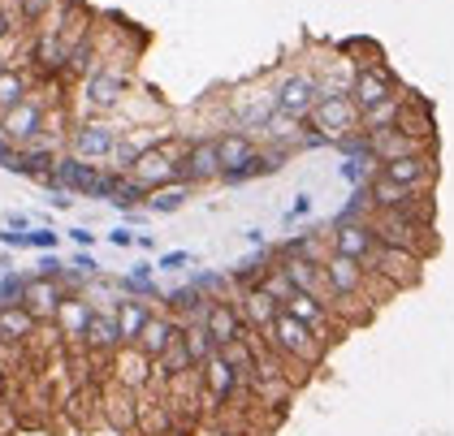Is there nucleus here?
I'll return each mask as SVG.
<instances>
[{
	"instance_id": "obj_1",
	"label": "nucleus",
	"mask_w": 454,
	"mask_h": 436,
	"mask_svg": "<svg viewBox=\"0 0 454 436\" xmlns=\"http://www.w3.org/2000/svg\"><path fill=\"white\" fill-rule=\"evenodd\" d=\"M308 126L312 135H320L325 143H347V138L364 135V113L350 91H325L316 108L308 113Z\"/></svg>"
},
{
	"instance_id": "obj_2",
	"label": "nucleus",
	"mask_w": 454,
	"mask_h": 436,
	"mask_svg": "<svg viewBox=\"0 0 454 436\" xmlns=\"http://www.w3.org/2000/svg\"><path fill=\"white\" fill-rule=\"evenodd\" d=\"M269 350L278 354V359H290V363H303V368H316L320 363V354H325V337L308 329L299 315H290L286 307H281V315L273 320V329H269Z\"/></svg>"
},
{
	"instance_id": "obj_3",
	"label": "nucleus",
	"mask_w": 454,
	"mask_h": 436,
	"mask_svg": "<svg viewBox=\"0 0 454 436\" xmlns=\"http://www.w3.org/2000/svg\"><path fill=\"white\" fill-rule=\"evenodd\" d=\"M368 225L377 230L381 242L403 246V251H411V255H419V260L433 251V225L419 221V216H411V212H377Z\"/></svg>"
},
{
	"instance_id": "obj_4",
	"label": "nucleus",
	"mask_w": 454,
	"mask_h": 436,
	"mask_svg": "<svg viewBox=\"0 0 454 436\" xmlns=\"http://www.w3.org/2000/svg\"><path fill=\"white\" fill-rule=\"evenodd\" d=\"M182 156H186L182 143H152L139 160L130 165V177L152 195V191H160L169 182H182Z\"/></svg>"
},
{
	"instance_id": "obj_5",
	"label": "nucleus",
	"mask_w": 454,
	"mask_h": 436,
	"mask_svg": "<svg viewBox=\"0 0 454 436\" xmlns=\"http://www.w3.org/2000/svg\"><path fill=\"white\" fill-rule=\"evenodd\" d=\"M325 276H329V290H333V307H338V311H347L350 302L364 299L372 269H368V264H359V260H350V255L329 251V255H325Z\"/></svg>"
},
{
	"instance_id": "obj_6",
	"label": "nucleus",
	"mask_w": 454,
	"mask_h": 436,
	"mask_svg": "<svg viewBox=\"0 0 454 436\" xmlns=\"http://www.w3.org/2000/svg\"><path fill=\"white\" fill-rule=\"evenodd\" d=\"M368 269H372V276L385 281L389 290H407V285H416L419 281V255L403 251V246H389V242H377Z\"/></svg>"
},
{
	"instance_id": "obj_7",
	"label": "nucleus",
	"mask_w": 454,
	"mask_h": 436,
	"mask_svg": "<svg viewBox=\"0 0 454 436\" xmlns=\"http://www.w3.org/2000/svg\"><path fill=\"white\" fill-rule=\"evenodd\" d=\"M350 96H355V104H359V113H368V108L385 104L389 96H398V78L389 74V66L368 61V66L355 69V78H350Z\"/></svg>"
},
{
	"instance_id": "obj_8",
	"label": "nucleus",
	"mask_w": 454,
	"mask_h": 436,
	"mask_svg": "<svg viewBox=\"0 0 454 436\" xmlns=\"http://www.w3.org/2000/svg\"><path fill=\"white\" fill-rule=\"evenodd\" d=\"M320 96H325V87H320V78L308 74V69L286 74V78L278 82V108L281 113H290V117H303V121H308V113L316 108Z\"/></svg>"
},
{
	"instance_id": "obj_9",
	"label": "nucleus",
	"mask_w": 454,
	"mask_h": 436,
	"mask_svg": "<svg viewBox=\"0 0 454 436\" xmlns=\"http://www.w3.org/2000/svg\"><path fill=\"white\" fill-rule=\"evenodd\" d=\"M39 135H43V104L22 100L13 104L9 113H0V138H9L13 147L39 143Z\"/></svg>"
},
{
	"instance_id": "obj_10",
	"label": "nucleus",
	"mask_w": 454,
	"mask_h": 436,
	"mask_svg": "<svg viewBox=\"0 0 454 436\" xmlns=\"http://www.w3.org/2000/svg\"><path fill=\"white\" fill-rule=\"evenodd\" d=\"M216 156H221V177L225 182H243L247 165L260 156V147H255V138L247 130H225L216 138Z\"/></svg>"
},
{
	"instance_id": "obj_11",
	"label": "nucleus",
	"mask_w": 454,
	"mask_h": 436,
	"mask_svg": "<svg viewBox=\"0 0 454 436\" xmlns=\"http://www.w3.org/2000/svg\"><path fill=\"white\" fill-rule=\"evenodd\" d=\"M381 173L398 186H411V191H433L437 182V160L433 152H416V156H398V160H385Z\"/></svg>"
},
{
	"instance_id": "obj_12",
	"label": "nucleus",
	"mask_w": 454,
	"mask_h": 436,
	"mask_svg": "<svg viewBox=\"0 0 454 436\" xmlns=\"http://www.w3.org/2000/svg\"><path fill=\"white\" fill-rule=\"evenodd\" d=\"M377 230L368 225V221H342L333 234H329V246L338 251V255H350V260H359V264H368L372 260V251H377Z\"/></svg>"
},
{
	"instance_id": "obj_13",
	"label": "nucleus",
	"mask_w": 454,
	"mask_h": 436,
	"mask_svg": "<svg viewBox=\"0 0 454 436\" xmlns=\"http://www.w3.org/2000/svg\"><path fill=\"white\" fill-rule=\"evenodd\" d=\"M117 143H121V135H117L113 126H105V121H87V126H78L70 138L78 160H108V156L117 152Z\"/></svg>"
},
{
	"instance_id": "obj_14",
	"label": "nucleus",
	"mask_w": 454,
	"mask_h": 436,
	"mask_svg": "<svg viewBox=\"0 0 454 436\" xmlns=\"http://www.w3.org/2000/svg\"><path fill=\"white\" fill-rule=\"evenodd\" d=\"M204 329L212 333L216 350H221V346H230V341H239V337L247 333L243 307H234V302H225V299H212L208 311H204Z\"/></svg>"
},
{
	"instance_id": "obj_15",
	"label": "nucleus",
	"mask_w": 454,
	"mask_h": 436,
	"mask_svg": "<svg viewBox=\"0 0 454 436\" xmlns=\"http://www.w3.org/2000/svg\"><path fill=\"white\" fill-rule=\"evenodd\" d=\"M221 177V156H216V138H200L186 147L182 156V182L191 186H204V182H216Z\"/></svg>"
},
{
	"instance_id": "obj_16",
	"label": "nucleus",
	"mask_w": 454,
	"mask_h": 436,
	"mask_svg": "<svg viewBox=\"0 0 454 436\" xmlns=\"http://www.w3.org/2000/svg\"><path fill=\"white\" fill-rule=\"evenodd\" d=\"M82 96H87V104L91 108H117L121 104V96H126V74L117 66H100L91 69V78H87V87H82Z\"/></svg>"
},
{
	"instance_id": "obj_17",
	"label": "nucleus",
	"mask_w": 454,
	"mask_h": 436,
	"mask_svg": "<svg viewBox=\"0 0 454 436\" xmlns=\"http://www.w3.org/2000/svg\"><path fill=\"white\" fill-rule=\"evenodd\" d=\"M200 376H204V393H208L212 402H230V398L243 389V380H239L234 363H230L221 350H216L208 363H204V371H200Z\"/></svg>"
},
{
	"instance_id": "obj_18",
	"label": "nucleus",
	"mask_w": 454,
	"mask_h": 436,
	"mask_svg": "<svg viewBox=\"0 0 454 436\" xmlns=\"http://www.w3.org/2000/svg\"><path fill=\"white\" fill-rule=\"evenodd\" d=\"M278 315H281V302L273 299L264 285H247L243 290V320L255 329V333H269Z\"/></svg>"
},
{
	"instance_id": "obj_19",
	"label": "nucleus",
	"mask_w": 454,
	"mask_h": 436,
	"mask_svg": "<svg viewBox=\"0 0 454 436\" xmlns=\"http://www.w3.org/2000/svg\"><path fill=\"white\" fill-rule=\"evenodd\" d=\"M286 311H290V315H299V320H303L308 329H316V333L329 341V329H333V324H329V302H325V299H316V294H303V290H294V294L286 299Z\"/></svg>"
},
{
	"instance_id": "obj_20",
	"label": "nucleus",
	"mask_w": 454,
	"mask_h": 436,
	"mask_svg": "<svg viewBox=\"0 0 454 436\" xmlns=\"http://www.w3.org/2000/svg\"><path fill=\"white\" fill-rule=\"evenodd\" d=\"M117 329H121V346H139L143 329H147V320H152V307L143 299H117Z\"/></svg>"
},
{
	"instance_id": "obj_21",
	"label": "nucleus",
	"mask_w": 454,
	"mask_h": 436,
	"mask_svg": "<svg viewBox=\"0 0 454 436\" xmlns=\"http://www.w3.org/2000/svg\"><path fill=\"white\" fill-rule=\"evenodd\" d=\"M182 333L174 320H165V315H152L147 320V329H143V337H139V350L147 354V359H160L169 346H174V337Z\"/></svg>"
},
{
	"instance_id": "obj_22",
	"label": "nucleus",
	"mask_w": 454,
	"mask_h": 436,
	"mask_svg": "<svg viewBox=\"0 0 454 436\" xmlns=\"http://www.w3.org/2000/svg\"><path fill=\"white\" fill-rule=\"evenodd\" d=\"M61 290H57V285H52V281H48V276H43V281H31V285H27V290H22V307H27V311H31V315H57V311H61Z\"/></svg>"
},
{
	"instance_id": "obj_23",
	"label": "nucleus",
	"mask_w": 454,
	"mask_h": 436,
	"mask_svg": "<svg viewBox=\"0 0 454 436\" xmlns=\"http://www.w3.org/2000/svg\"><path fill=\"white\" fill-rule=\"evenodd\" d=\"M91 350H117L121 346V329H117V311H96L91 324H87V337H82Z\"/></svg>"
},
{
	"instance_id": "obj_24",
	"label": "nucleus",
	"mask_w": 454,
	"mask_h": 436,
	"mask_svg": "<svg viewBox=\"0 0 454 436\" xmlns=\"http://www.w3.org/2000/svg\"><path fill=\"white\" fill-rule=\"evenodd\" d=\"M35 333V315L27 311V307H4L0 311V341H27V337Z\"/></svg>"
},
{
	"instance_id": "obj_25",
	"label": "nucleus",
	"mask_w": 454,
	"mask_h": 436,
	"mask_svg": "<svg viewBox=\"0 0 454 436\" xmlns=\"http://www.w3.org/2000/svg\"><path fill=\"white\" fill-rule=\"evenodd\" d=\"M91 315H96V307H87V299H66L61 302V311H57V320H61L66 337H87Z\"/></svg>"
},
{
	"instance_id": "obj_26",
	"label": "nucleus",
	"mask_w": 454,
	"mask_h": 436,
	"mask_svg": "<svg viewBox=\"0 0 454 436\" xmlns=\"http://www.w3.org/2000/svg\"><path fill=\"white\" fill-rule=\"evenodd\" d=\"M156 363H160V376H165V380H177V376H186V371L195 368V359H191V346H186V333H177L174 346H169V350H165Z\"/></svg>"
},
{
	"instance_id": "obj_27",
	"label": "nucleus",
	"mask_w": 454,
	"mask_h": 436,
	"mask_svg": "<svg viewBox=\"0 0 454 436\" xmlns=\"http://www.w3.org/2000/svg\"><path fill=\"white\" fill-rule=\"evenodd\" d=\"M403 108H407V96L398 91V96H389L385 104L364 113V130H389V126H398L403 121Z\"/></svg>"
},
{
	"instance_id": "obj_28",
	"label": "nucleus",
	"mask_w": 454,
	"mask_h": 436,
	"mask_svg": "<svg viewBox=\"0 0 454 436\" xmlns=\"http://www.w3.org/2000/svg\"><path fill=\"white\" fill-rule=\"evenodd\" d=\"M186 333V346H191V359H195V368H204L212 354H216V341H212V333L204 329V320H195L191 329H182Z\"/></svg>"
},
{
	"instance_id": "obj_29",
	"label": "nucleus",
	"mask_w": 454,
	"mask_h": 436,
	"mask_svg": "<svg viewBox=\"0 0 454 436\" xmlns=\"http://www.w3.org/2000/svg\"><path fill=\"white\" fill-rule=\"evenodd\" d=\"M22 100H27V78L18 69H0V113H9Z\"/></svg>"
},
{
	"instance_id": "obj_30",
	"label": "nucleus",
	"mask_w": 454,
	"mask_h": 436,
	"mask_svg": "<svg viewBox=\"0 0 454 436\" xmlns=\"http://www.w3.org/2000/svg\"><path fill=\"white\" fill-rule=\"evenodd\" d=\"M191 195V182H169V186H160V191H152V212H177L182 203Z\"/></svg>"
},
{
	"instance_id": "obj_31",
	"label": "nucleus",
	"mask_w": 454,
	"mask_h": 436,
	"mask_svg": "<svg viewBox=\"0 0 454 436\" xmlns=\"http://www.w3.org/2000/svg\"><path fill=\"white\" fill-rule=\"evenodd\" d=\"M152 363H156V359H147L139 346H135V350H130V354L121 359V380H126L130 389H135V385H143V380H147V368H152Z\"/></svg>"
},
{
	"instance_id": "obj_32",
	"label": "nucleus",
	"mask_w": 454,
	"mask_h": 436,
	"mask_svg": "<svg viewBox=\"0 0 454 436\" xmlns=\"http://www.w3.org/2000/svg\"><path fill=\"white\" fill-rule=\"evenodd\" d=\"M18 4H22V18H27V22L48 18V9H52V0H18Z\"/></svg>"
},
{
	"instance_id": "obj_33",
	"label": "nucleus",
	"mask_w": 454,
	"mask_h": 436,
	"mask_svg": "<svg viewBox=\"0 0 454 436\" xmlns=\"http://www.w3.org/2000/svg\"><path fill=\"white\" fill-rule=\"evenodd\" d=\"M27 242H31V246H52L57 237H52V234H31V237H27Z\"/></svg>"
},
{
	"instance_id": "obj_34",
	"label": "nucleus",
	"mask_w": 454,
	"mask_h": 436,
	"mask_svg": "<svg viewBox=\"0 0 454 436\" xmlns=\"http://www.w3.org/2000/svg\"><path fill=\"white\" fill-rule=\"evenodd\" d=\"M182 264H186V255H182V251H177V255H165V269H182Z\"/></svg>"
},
{
	"instance_id": "obj_35",
	"label": "nucleus",
	"mask_w": 454,
	"mask_h": 436,
	"mask_svg": "<svg viewBox=\"0 0 454 436\" xmlns=\"http://www.w3.org/2000/svg\"><path fill=\"white\" fill-rule=\"evenodd\" d=\"M9 27H13V22H9V13H4V9H0V39H4V35H9Z\"/></svg>"
}]
</instances>
